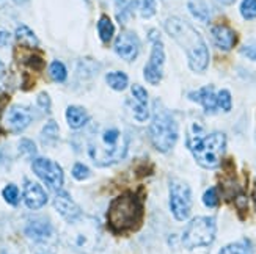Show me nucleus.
Instances as JSON below:
<instances>
[{
  "mask_svg": "<svg viewBox=\"0 0 256 254\" xmlns=\"http://www.w3.org/2000/svg\"><path fill=\"white\" fill-rule=\"evenodd\" d=\"M11 42V36L8 31H0V47H6Z\"/></svg>",
  "mask_w": 256,
  "mask_h": 254,
  "instance_id": "36",
  "label": "nucleus"
},
{
  "mask_svg": "<svg viewBox=\"0 0 256 254\" xmlns=\"http://www.w3.org/2000/svg\"><path fill=\"white\" fill-rule=\"evenodd\" d=\"M32 170L50 190L54 192L62 190V187L64 184V174L58 163H55L46 157H38L33 160Z\"/></svg>",
  "mask_w": 256,
  "mask_h": 254,
  "instance_id": "10",
  "label": "nucleus"
},
{
  "mask_svg": "<svg viewBox=\"0 0 256 254\" xmlns=\"http://www.w3.org/2000/svg\"><path fill=\"white\" fill-rule=\"evenodd\" d=\"M115 52L118 57L126 61H134L138 57L140 52V41L134 31H123L115 41Z\"/></svg>",
  "mask_w": 256,
  "mask_h": 254,
  "instance_id": "12",
  "label": "nucleus"
},
{
  "mask_svg": "<svg viewBox=\"0 0 256 254\" xmlns=\"http://www.w3.org/2000/svg\"><path fill=\"white\" fill-rule=\"evenodd\" d=\"M26 234L33 240L35 254H55V233L54 226L46 218L30 220L26 226Z\"/></svg>",
  "mask_w": 256,
  "mask_h": 254,
  "instance_id": "7",
  "label": "nucleus"
},
{
  "mask_svg": "<svg viewBox=\"0 0 256 254\" xmlns=\"http://www.w3.org/2000/svg\"><path fill=\"white\" fill-rule=\"evenodd\" d=\"M49 74L52 77L54 82H64L66 77H68V71H66V66L62 61H52L49 66Z\"/></svg>",
  "mask_w": 256,
  "mask_h": 254,
  "instance_id": "24",
  "label": "nucleus"
},
{
  "mask_svg": "<svg viewBox=\"0 0 256 254\" xmlns=\"http://www.w3.org/2000/svg\"><path fill=\"white\" fill-rule=\"evenodd\" d=\"M188 9H190V13L200 19L202 22H208L210 14H209V8L206 6V3L203 0H188Z\"/></svg>",
  "mask_w": 256,
  "mask_h": 254,
  "instance_id": "22",
  "label": "nucleus"
},
{
  "mask_svg": "<svg viewBox=\"0 0 256 254\" xmlns=\"http://www.w3.org/2000/svg\"><path fill=\"white\" fill-rule=\"evenodd\" d=\"M72 176H74V179H77V181H84V179L88 178V176H90V168H88L86 165H84V163H76L74 168H72Z\"/></svg>",
  "mask_w": 256,
  "mask_h": 254,
  "instance_id": "32",
  "label": "nucleus"
},
{
  "mask_svg": "<svg viewBox=\"0 0 256 254\" xmlns=\"http://www.w3.org/2000/svg\"><path fill=\"white\" fill-rule=\"evenodd\" d=\"M240 14L244 19H254L256 17V0H242L240 3Z\"/></svg>",
  "mask_w": 256,
  "mask_h": 254,
  "instance_id": "28",
  "label": "nucleus"
},
{
  "mask_svg": "<svg viewBox=\"0 0 256 254\" xmlns=\"http://www.w3.org/2000/svg\"><path fill=\"white\" fill-rule=\"evenodd\" d=\"M19 151L22 154H26V156L32 157V156H35V154H36V146H35V143H33L32 140L26 138V140H22L19 143Z\"/></svg>",
  "mask_w": 256,
  "mask_h": 254,
  "instance_id": "33",
  "label": "nucleus"
},
{
  "mask_svg": "<svg viewBox=\"0 0 256 254\" xmlns=\"http://www.w3.org/2000/svg\"><path fill=\"white\" fill-rule=\"evenodd\" d=\"M187 146L192 151L200 167L214 170L218 167L220 159L225 152L226 137L222 132H212V134L206 135L202 126L194 124L190 134L187 135Z\"/></svg>",
  "mask_w": 256,
  "mask_h": 254,
  "instance_id": "3",
  "label": "nucleus"
},
{
  "mask_svg": "<svg viewBox=\"0 0 256 254\" xmlns=\"http://www.w3.org/2000/svg\"><path fill=\"white\" fill-rule=\"evenodd\" d=\"M32 121H33V115L30 112V108L24 105H13L8 110L5 118L6 127L11 132H14V134L26 130L32 124Z\"/></svg>",
  "mask_w": 256,
  "mask_h": 254,
  "instance_id": "13",
  "label": "nucleus"
},
{
  "mask_svg": "<svg viewBox=\"0 0 256 254\" xmlns=\"http://www.w3.org/2000/svg\"><path fill=\"white\" fill-rule=\"evenodd\" d=\"M106 82L107 85L112 88L115 91H123L128 88L129 85V77L126 72H121V71H114V72H108L106 75Z\"/></svg>",
  "mask_w": 256,
  "mask_h": 254,
  "instance_id": "19",
  "label": "nucleus"
},
{
  "mask_svg": "<svg viewBox=\"0 0 256 254\" xmlns=\"http://www.w3.org/2000/svg\"><path fill=\"white\" fill-rule=\"evenodd\" d=\"M38 104H40V107L42 110H48V112H49V108H50V99H49V96L46 93H41L38 96Z\"/></svg>",
  "mask_w": 256,
  "mask_h": 254,
  "instance_id": "34",
  "label": "nucleus"
},
{
  "mask_svg": "<svg viewBox=\"0 0 256 254\" xmlns=\"http://www.w3.org/2000/svg\"><path fill=\"white\" fill-rule=\"evenodd\" d=\"M188 97H190L192 101L202 104L206 113H216V110L218 108L217 107V94L214 93L212 86H204V88H202V90L190 93Z\"/></svg>",
  "mask_w": 256,
  "mask_h": 254,
  "instance_id": "17",
  "label": "nucleus"
},
{
  "mask_svg": "<svg viewBox=\"0 0 256 254\" xmlns=\"http://www.w3.org/2000/svg\"><path fill=\"white\" fill-rule=\"evenodd\" d=\"M136 5L140 9V14L143 17H152L156 14V2L154 0H137Z\"/></svg>",
  "mask_w": 256,
  "mask_h": 254,
  "instance_id": "26",
  "label": "nucleus"
},
{
  "mask_svg": "<svg viewBox=\"0 0 256 254\" xmlns=\"http://www.w3.org/2000/svg\"><path fill=\"white\" fill-rule=\"evenodd\" d=\"M216 218L212 217H196L194 218L182 234V245L187 250L209 247L216 239Z\"/></svg>",
  "mask_w": 256,
  "mask_h": 254,
  "instance_id": "6",
  "label": "nucleus"
},
{
  "mask_svg": "<svg viewBox=\"0 0 256 254\" xmlns=\"http://www.w3.org/2000/svg\"><path fill=\"white\" fill-rule=\"evenodd\" d=\"M54 207L68 223H76L82 218V209L74 203L68 192L58 190L54 198Z\"/></svg>",
  "mask_w": 256,
  "mask_h": 254,
  "instance_id": "11",
  "label": "nucleus"
},
{
  "mask_svg": "<svg viewBox=\"0 0 256 254\" xmlns=\"http://www.w3.org/2000/svg\"><path fill=\"white\" fill-rule=\"evenodd\" d=\"M24 203L32 211H38L48 203V195L42 190V187L33 181L24 182Z\"/></svg>",
  "mask_w": 256,
  "mask_h": 254,
  "instance_id": "15",
  "label": "nucleus"
},
{
  "mask_svg": "<svg viewBox=\"0 0 256 254\" xmlns=\"http://www.w3.org/2000/svg\"><path fill=\"white\" fill-rule=\"evenodd\" d=\"M132 94V113L134 118L140 123L150 118V107H148V93L142 85H132L130 88Z\"/></svg>",
  "mask_w": 256,
  "mask_h": 254,
  "instance_id": "14",
  "label": "nucleus"
},
{
  "mask_svg": "<svg viewBox=\"0 0 256 254\" xmlns=\"http://www.w3.org/2000/svg\"><path fill=\"white\" fill-rule=\"evenodd\" d=\"M220 3H224V5H232L236 2V0H218Z\"/></svg>",
  "mask_w": 256,
  "mask_h": 254,
  "instance_id": "37",
  "label": "nucleus"
},
{
  "mask_svg": "<svg viewBox=\"0 0 256 254\" xmlns=\"http://www.w3.org/2000/svg\"><path fill=\"white\" fill-rule=\"evenodd\" d=\"M220 254H253V250L248 242H238V244H231L222 248Z\"/></svg>",
  "mask_w": 256,
  "mask_h": 254,
  "instance_id": "25",
  "label": "nucleus"
},
{
  "mask_svg": "<svg viewBox=\"0 0 256 254\" xmlns=\"http://www.w3.org/2000/svg\"><path fill=\"white\" fill-rule=\"evenodd\" d=\"M66 121L71 129H80L88 123V113L84 107L70 105L66 108Z\"/></svg>",
  "mask_w": 256,
  "mask_h": 254,
  "instance_id": "18",
  "label": "nucleus"
},
{
  "mask_svg": "<svg viewBox=\"0 0 256 254\" xmlns=\"http://www.w3.org/2000/svg\"><path fill=\"white\" fill-rule=\"evenodd\" d=\"M16 41L19 44H24L27 47H38V44H40L36 35L27 25H19L16 28Z\"/></svg>",
  "mask_w": 256,
  "mask_h": 254,
  "instance_id": "21",
  "label": "nucleus"
},
{
  "mask_svg": "<svg viewBox=\"0 0 256 254\" xmlns=\"http://www.w3.org/2000/svg\"><path fill=\"white\" fill-rule=\"evenodd\" d=\"M210 35H212L214 44L222 50H231L238 42L236 31L224 24L214 25L212 30H210Z\"/></svg>",
  "mask_w": 256,
  "mask_h": 254,
  "instance_id": "16",
  "label": "nucleus"
},
{
  "mask_svg": "<svg viewBox=\"0 0 256 254\" xmlns=\"http://www.w3.org/2000/svg\"><path fill=\"white\" fill-rule=\"evenodd\" d=\"M170 209L178 222H184L190 215L192 209V192L184 181H170Z\"/></svg>",
  "mask_w": 256,
  "mask_h": 254,
  "instance_id": "8",
  "label": "nucleus"
},
{
  "mask_svg": "<svg viewBox=\"0 0 256 254\" xmlns=\"http://www.w3.org/2000/svg\"><path fill=\"white\" fill-rule=\"evenodd\" d=\"M5 101H6V97H0V113H2V110H4Z\"/></svg>",
  "mask_w": 256,
  "mask_h": 254,
  "instance_id": "38",
  "label": "nucleus"
},
{
  "mask_svg": "<svg viewBox=\"0 0 256 254\" xmlns=\"http://www.w3.org/2000/svg\"><path fill=\"white\" fill-rule=\"evenodd\" d=\"M58 135V126L55 121H49V123L44 126L42 132H41V137L44 138V143H46L48 140H55Z\"/></svg>",
  "mask_w": 256,
  "mask_h": 254,
  "instance_id": "29",
  "label": "nucleus"
},
{
  "mask_svg": "<svg viewBox=\"0 0 256 254\" xmlns=\"http://www.w3.org/2000/svg\"><path fill=\"white\" fill-rule=\"evenodd\" d=\"M143 220V204L137 195L123 193L112 201L107 211L108 226L116 233L138 229Z\"/></svg>",
  "mask_w": 256,
  "mask_h": 254,
  "instance_id": "4",
  "label": "nucleus"
},
{
  "mask_svg": "<svg viewBox=\"0 0 256 254\" xmlns=\"http://www.w3.org/2000/svg\"><path fill=\"white\" fill-rule=\"evenodd\" d=\"M114 33H115V27H114V22L110 20L108 16H101L98 20V35L99 39L102 42H110V39L114 38Z\"/></svg>",
  "mask_w": 256,
  "mask_h": 254,
  "instance_id": "20",
  "label": "nucleus"
},
{
  "mask_svg": "<svg viewBox=\"0 0 256 254\" xmlns=\"http://www.w3.org/2000/svg\"><path fill=\"white\" fill-rule=\"evenodd\" d=\"M217 107L224 110V112H230L231 110V94L228 90H222L217 94Z\"/></svg>",
  "mask_w": 256,
  "mask_h": 254,
  "instance_id": "31",
  "label": "nucleus"
},
{
  "mask_svg": "<svg viewBox=\"0 0 256 254\" xmlns=\"http://www.w3.org/2000/svg\"><path fill=\"white\" fill-rule=\"evenodd\" d=\"M242 53L246 55V57H248L250 60H256V44L242 47Z\"/></svg>",
  "mask_w": 256,
  "mask_h": 254,
  "instance_id": "35",
  "label": "nucleus"
},
{
  "mask_svg": "<svg viewBox=\"0 0 256 254\" xmlns=\"http://www.w3.org/2000/svg\"><path fill=\"white\" fill-rule=\"evenodd\" d=\"M150 138L159 152H168L178 140V124L174 118L158 102L154 105L152 123L150 126Z\"/></svg>",
  "mask_w": 256,
  "mask_h": 254,
  "instance_id": "5",
  "label": "nucleus"
},
{
  "mask_svg": "<svg viewBox=\"0 0 256 254\" xmlns=\"http://www.w3.org/2000/svg\"><path fill=\"white\" fill-rule=\"evenodd\" d=\"M150 41H151V55L150 60L143 69L144 79L151 85H158L162 80L164 75V63H165V50L164 44L158 31H150Z\"/></svg>",
  "mask_w": 256,
  "mask_h": 254,
  "instance_id": "9",
  "label": "nucleus"
},
{
  "mask_svg": "<svg viewBox=\"0 0 256 254\" xmlns=\"http://www.w3.org/2000/svg\"><path fill=\"white\" fill-rule=\"evenodd\" d=\"M134 6H136V0H116V17L121 24H124L126 19L130 16Z\"/></svg>",
  "mask_w": 256,
  "mask_h": 254,
  "instance_id": "23",
  "label": "nucleus"
},
{
  "mask_svg": "<svg viewBox=\"0 0 256 254\" xmlns=\"http://www.w3.org/2000/svg\"><path fill=\"white\" fill-rule=\"evenodd\" d=\"M165 31L186 50L188 66L195 72H203L209 64V50L203 36L186 20L170 17L165 22Z\"/></svg>",
  "mask_w": 256,
  "mask_h": 254,
  "instance_id": "1",
  "label": "nucleus"
},
{
  "mask_svg": "<svg viewBox=\"0 0 256 254\" xmlns=\"http://www.w3.org/2000/svg\"><path fill=\"white\" fill-rule=\"evenodd\" d=\"M2 195H4V200L11 206H16L18 201H19V190H18V187L14 184L6 185L4 189V192H2Z\"/></svg>",
  "mask_w": 256,
  "mask_h": 254,
  "instance_id": "27",
  "label": "nucleus"
},
{
  "mask_svg": "<svg viewBox=\"0 0 256 254\" xmlns=\"http://www.w3.org/2000/svg\"><path fill=\"white\" fill-rule=\"evenodd\" d=\"M203 203L206 207H217L218 206V192L217 189H214V187H210V189H208L203 195Z\"/></svg>",
  "mask_w": 256,
  "mask_h": 254,
  "instance_id": "30",
  "label": "nucleus"
},
{
  "mask_svg": "<svg viewBox=\"0 0 256 254\" xmlns=\"http://www.w3.org/2000/svg\"><path fill=\"white\" fill-rule=\"evenodd\" d=\"M129 137L120 127H104L88 143V154L98 167L121 162L128 154Z\"/></svg>",
  "mask_w": 256,
  "mask_h": 254,
  "instance_id": "2",
  "label": "nucleus"
}]
</instances>
